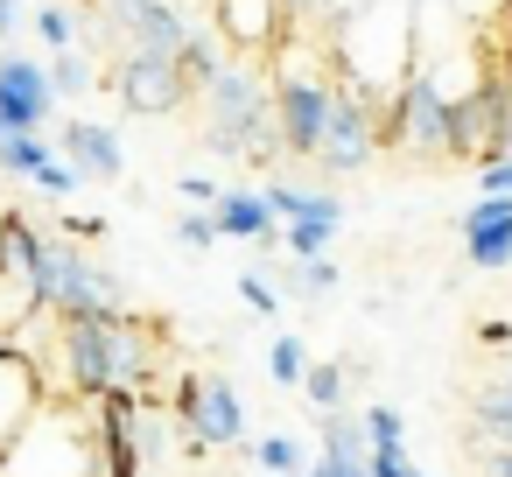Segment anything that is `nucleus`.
Listing matches in <instances>:
<instances>
[{
    "instance_id": "1",
    "label": "nucleus",
    "mask_w": 512,
    "mask_h": 477,
    "mask_svg": "<svg viewBox=\"0 0 512 477\" xmlns=\"http://www.w3.org/2000/svg\"><path fill=\"white\" fill-rule=\"evenodd\" d=\"M43 386L57 379V393L71 400H99V393H141L155 372V330L127 309L106 323H57L50 316V351H29Z\"/></svg>"
},
{
    "instance_id": "2",
    "label": "nucleus",
    "mask_w": 512,
    "mask_h": 477,
    "mask_svg": "<svg viewBox=\"0 0 512 477\" xmlns=\"http://www.w3.org/2000/svg\"><path fill=\"white\" fill-rule=\"evenodd\" d=\"M204 134L218 155H246V162H274L281 134H274V85L260 64H225L204 85Z\"/></svg>"
},
{
    "instance_id": "3",
    "label": "nucleus",
    "mask_w": 512,
    "mask_h": 477,
    "mask_svg": "<svg viewBox=\"0 0 512 477\" xmlns=\"http://www.w3.org/2000/svg\"><path fill=\"white\" fill-rule=\"evenodd\" d=\"M29 295H36V316H57V323H106V316H127L120 274L99 267L92 253H78L71 239H43Z\"/></svg>"
},
{
    "instance_id": "4",
    "label": "nucleus",
    "mask_w": 512,
    "mask_h": 477,
    "mask_svg": "<svg viewBox=\"0 0 512 477\" xmlns=\"http://www.w3.org/2000/svg\"><path fill=\"white\" fill-rule=\"evenodd\" d=\"M372 141L379 148H407V155H449V99L421 71H407L393 85L386 113L372 120Z\"/></svg>"
},
{
    "instance_id": "5",
    "label": "nucleus",
    "mask_w": 512,
    "mask_h": 477,
    "mask_svg": "<svg viewBox=\"0 0 512 477\" xmlns=\"http://www.w3.org/2000/svg\"><path fill=\"white\" fill-rule=\"evenodd\" d=\"M449 155H463L477 169L512 155V92H505V71H484V85L449 106Z\"/></svg>"
},
{
    "instance_id": "6",
    "label": "nucleus",
    "mask_w": 512,
    "mask_h": 477,
    "mask_svg": "<svg viewBox=\"0 0 512 477\" xmlns=\"http://www.w3.org/2000/svg\"><path fill=\"white\" fill-rule=\"evenodd\" d=\"M8 477H99L92 470V435L64 414V407H43L36 428L8 449V463H0Z\"/></svg>"
},
{
    "instance_id": "7",
    "label": "nucleus",
    "mask_w": 512,
    "mask_h": 477,
    "mask_svg": "<svg viewBox=\"0 0 512 477\" xmlns=\"http://www.w3.org/2000/svg\"><path fill=\"white\" fill-rule=\"evenodd\" d=\"M176 421H183V449H225V442H246V407L239 393L218 379V372H190L176 386Z\"/></svg>"
},
{
    "instance_id": "8",
    "label": "nucleus",
    "mask_w": 512,
    "mask_h": 477,
    "mask_svg": "<svg viewBox=\"0 0 512 477\" xmlns=\"http://www.w3.org/2000/svg\"><path fill=\"white\" fill-rule=\"evenodd\" d=\"M267 85H274V134H281V155L316 162L323 127H330L337 78H267Z\"/></svg>"
},
{
    "instance_id": "9",
    "label": "nucleus",
    "mask_w": 512,
    "mask_h": 477,
    "mask_svg": "<svg viewBox=\"0 0 512 477\" xmlns=\"http://www.w3.org/2000/svg\"><path fill=\"white\" fill-rule=\"evenodd\" d=\"M211 36L225 43V57L260 64V57H274L288 43V0H218V29Z\"/></svg>"
},
{
    "instance_id": "10",
    "label": "nucleus",
    "mask_w": 512,
    "mask_h": 477,
    "mask_svg": "<svg viewBox=\"0 0 512 477\" xmlns=\"http://www.w3.org/2000/svg\"><path fill=\"white\" fill-rule=\"evenodd\" d=\"M43 407H50V386H43L36 358L22 344H0V463H8V449L36 428Z\"/></svg>"
},
{
    "instance_id": "11",
    "label": "nucleus",
    "mask_w": 512,
    "mask_h": 477,
    "mask_svg": "<svg viewBox=\"0 0 512 477\" xmlns=\"http://www.w3.org/2000/svg\"><path fill=\"white\" fill-rule=\"evenodd\" d=\"M57 92L36 57H0V134H36L50 120Z\"/></svg>"
},
{
    "instance_id": "12",
    "label": "nucleus",
    "mask_w": 512,
    "mask_h": 477,
    "mask_svg": "<svg viewBox=\"0 0 512 477\" xmlns=\"http://www.w3.org/2000/svg\"><path fill=\"white\" fill-rule=\"evenodd\" d=\"M113 29L127 36V57H176L190 43V15L176 0H134V8H113Z\"/></svg>"
},
{
    "instance_id": "13",
    "label": "nucleus",
    "mask_w": 512,
    "mask_h": 477,
    "mask_svg": "<svg viewBox=\"0 0 512 477\" xmlns=\"http://www.w3.org/2000/svg\"><path fill=\"white\" fill-rule=\"evenodd\" d=\"M190 92L176 78V57H127L120 64V106L127 113H176Z\"/></svg>"
},
{
    "instance_id": "14",
    "label": "nucleus",
    "mask_w": 512,
    "mask_h": 477,
    "mask_svg": "<svg viewBox=\"0 0 512 477\" xmlns=\"http://www.w3.org/2000/svg\"><path fill=\"white\" fill-rule=\"evenodd\" d=\"M470 267H512V197H477L463 211Z\"/></svg>"
},
{
    "instance_id": "15",
    "label": "nucleus",
    "mask_w": 512,
    "mask_h": 477,
    "mask_svg": "<svg viewBox=\"0 0 512 477\" xmlns=\"http://www.w3.org/2000/svg\"><path fill=\"white\" fill-rule=\"evenodd\" d=\"M78 183H113L120 176V141H113V127H92V120H71L64 127V155H57Z\"/></svg>"
},
{
    "instance_id": "16",
    "label": "nucleus",
    "mask_w": 512,
    "mask_h": 477,
    "mask_svg": "<svg viewBox=\"0 0 512 477\" xmlns=\"http://www.w3.org/2000/svg\"><path fill=\"white\" fill-rule=\"evenodd\" d=\"M211 225H218V239H281V225L267 218V197H253V190H218Z\"/></svg>"
},
{
    "instance_id": "17",
    "label": "nucleus",
    "mask_w": 512,
    "mask_h": 477,
    "mask_svg": "<svg viewBox=\"0 0 512 477\" xmlns=\"http://www.w3.org/2000/svg\"><path fill=\"white\" fill-rule=\"evenodd\" d=\"M316 477H365V428L351 414H323V456Z\"/></svg>"
},
{
    "instance_id": "18",
    "label": "nucleus",
    "mask_w": 512,
    "mask_h": 477,
    "mask_svg": "<svg viewBox=\"0 0 512 477\" xmlns=\"http://www.w3.org/2000/svg\"><path fill=\"white\" fill-rule=\"evenodd\" d=\"M225 64H232V57H225V43H218L211 29H190V43L176 50V78H183V92H204Z\"/></svg>"
},
{
    "instance_id": "19",
    "label": "nucleus",
    "mask_w": 512,
    "mask_h": 477,
    "mask_svg": "<svg viewBox=\"0 0 512 477\" xmlns=\"http://www.w3.org/2000/svg\"><path fill=\"white\" fill-rule=\"evenodd\" d=\"M470 442L477 449H512V400L505 393H477V407H470Z\"/></svg>"
},
{
    "instance_id": "20",
    "label": "nucleus",
    "mask_w": 512,
    "mask_h": 477,
    "mask_svg": "<svg viewBox=\"0 0 512 477\" xmlns=\"http://www.w3.org/2000/svg\"><path fill=\"white\" fill-rule=\"evenodd\" d=\"M50 162H57V148H50V141H36V134H0V169H8V176L36 183Z\"/></svg>"
},
{
    "instance_id": "21",
    "label": "nucleus",
    "mask_w": 512,
    "mask_h": 477,
    "mask_svg": "<svg viewBox=\"0 0 512 477\" xmlns=\"http://www.w3.org/2000/svg\"><path fill=\"white\" fill-rule=\"evenodd\" d=\"M302 386H309V400H316L323 414H337V400H344V386H351V358H330V365H309V372H302Z\"/></svg>"
},
{
    "instance_id": "22",
    "label": "nucleus",
    "mask_w": 512,
    "mask_h": 477,
    "mask_svg": "<svg viewBox=\"0 0 512 477\" xmlns=\"http://www.w3.org/2000/svg\"><path fill=\"white\" fill-rule=\"evenodd\" d=\"M43 78H50V92H92V64H85L78 50H57V57L43 64Z\"/></svg>"
},
{
    "instance_id": "23",
    "label": "nucleus",
    "mask_w": 512,
    "mask_h": 477,
    "mask_svg": "<svg viewBox=\"0 0 512 477\" xmlns=\"http://www.w3.org/2000/svg\"><path fill=\"white\" fill-rule=\"evenodd\" d=\"M162 449H169V428H162V414L141 400V407H134V456H141V470H148Z\"/></svg>"
},
{
    "instance_id": "24",
    "label": "nucleus",
    "mask_w": 512,
    "mask_h": 477,
    "mask_svg": "<svg viewBox=\"0 0 512 477\" xmlns=\"http://www.w3.org/2000/svg\"><path fill=\"white\" fill-rule=\"evenodd\" d=\"M267 372H274L281 386H302V372H309V351H302V337H274V351H267Z\"/></svg>"
},
{
    "instance_id": "25",
    "label": "nucleus",
    "mask_w": 512,
    "mask_h": 477,
    "mask_svg": "<svg viewBox=\"0 0 512 477\" xmlns=\"http://www.w3.org/2000/svg\"><path fill=\"white\" fill-rule=\"evenodd\" d=\"M281 246L295 260H323L330 253V225H281Z\"/></svg>"
},
{
    "instance_id": "26",
    "label": "nucleus",
    "mask_w": 512,
    "mask_h": 477,
    "mask_svg": "<svg viewBox=\"0 0 512 477\" xmlns=\"http://www.w3.org/2000/svg\"><path fill=\"white\" fill-rule=\"evenodd\" d=\"M288 288H295V295H330V288H337V267H330V260H295V267H288Z\"/></svg>"
},
{
    "instance_id": "27",
    "label": "nucleus",
    "mask_w": 512,
    "mask_h": 477,
    "mask_svg": "<svg viewBox=\"0 0 512 477\" xmlns=\"http://www.w3.org/2000/svg\"><path fill=\"white\" fill-rule=\"evenodd\" d=\"M253 456H260L267 470H281V477H295V470H302V449H295L288 435H260V442H253Z\"/></svg>"
},
{
    "instance_id": "28",
    "label": "nucleus",
    "mask_w": 512,
    "mask_h": 477,
    "mask_svg": "<svg viewBox=\"0 0 512 477\" xmlns=\"http://www.w3.org/2000/svg\"><path fill=\"white\" fill-rule=\"evenodd\" d=\"M239 302H246V316H274L281 309V295H274L267 274H239Z\"/></svg>"
},
{
    "instance_id": "29",
    "label": "nucleus",
    "mask_w": 512,
    "mask_h": 477,
    "mask_svg": "<svg viewBox=\"0 0 512 477\" xmlns=\"http://www.w3.org/2000/svg\"><path fill=\"white\" fill-rule=\"evenodd\" d=\"M36 36H43L50 50H71V36H78V22H71V8H43V15H36Z\"/></svg>"
},
{
    "instance_id": "30",
    "label": "nucleus",
    "mask_w": 512,
    "mask_h": 477,
    "mask_svg": "<svg viewBox=\"0 0 512 477\" xmlns=\"http://www.w3.org/2000/svg\"><path fill=\"white\" fill-rule=\"evenodd\" d=\"M176 239H183L190 253H204V246H218V225H211V211H183V218H176Z\"/></svg>"
},
{
    "instance_id": "31",
    "label": "nucleus",
    "mask_w": 512,
    "mask_h": 477,
    "mask_svg": "<svg viewBox=\"0 0 512 477\" xmlns=\"http://www.w3.org/2000/svg\"><path fill=\"white\" fill-rule=\"evenodd\" d=\"M477 183H484V197H512V155H505V162H484Z\"/></svg>"
},
{
    "instance_id": "32",
    "label": "nucleus",
    "mask_w": 512,
    "mask_h": 477,
    "mask_svg": "<svg viewBox=\"0 0 512 477\" xmlns=\"http://www.w3.org/2000/svg\"><path fill=\"white\" fill-rule=\"evenodd\" d=\"M36 190H50V197H71V190H78V176H71L64 162H50V169L36 176Z\"/></svg>"
},
{
    "instance_id": "33",
    "label": "nucleus",
    "mask_w": 512,
    "mask_h": 477,
    "mask_svg": "<svg viewBox=\"0 0 512 477\" xmlns=\"http://www.w3.org/2000/svg\"><path fill=\"white\" fill-rule=\"evenodd\" d=\"M183 197H190V211H211L218 204V183L211 176H183Z\"/></svg>"
},
{
    "instance_id": "34",
    "label": "nucleus",
    "mask_w": 512,
    "mask_h": 477,
    "mask_svg": "<svg viewBox=\"0 0 512 477\" xmlns=\"http://www.w3.org/2000/svg\"><path fill=\"white\" fill-rule=\"evenodd\" d=\"M22 29V0H0V36H15Z\"/></svg>"
},
{
    "instance_id": "35",
    "label": "nucleus",
    "mask_w": 512,
    "mask_h": 477,
    "mask_svg": "<svg viewBox=\"0 0 512 477\" xmlns=\"http://www.w3.org/2000/svg\"><path fill=\"white\" fill-rule=\"evenodd\" d=\"M491 393H505V400H512V358L498 365V379H491Z\"/></svg>"
},
{
    "instance_id": "36",
    "label": "nucleus",
    "mask_w": 512,
    "mask_h": 477,
    "mask_svg": "<svg viewBox=\"0 0 512 477\" xmlns=\"http://www.w3.org/2000/svg\"><path fill=\"white\" fill-rule=\"evenodd\" d=\"M302 477H316V463H309V470H302Z\"/></svg>"
},
{
    "instance_id": "37",
    "label": "nucleus",
    "mask_w": 512,
    "mask_h": 477,
    "mask_svg": "<svg viewBox=\"0 0 512 477\" xmlns=\"http://www.w3.org/2000/svg\"><path fill=\"white\" fill-rule=\"evenodd\" d=\"M414 477H421V470H414Z\"/></svg>"
}]
</instances>
